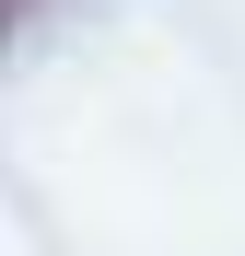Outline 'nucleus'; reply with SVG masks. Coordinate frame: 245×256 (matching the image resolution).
Instances as JSON below:
<instances>
[{
	"label": "nucleus",
	"mask_w": 245,
	"mask_h": 256,
	"mask_svg": "<svg viewBox=\"0 0 245 256\" xmlns=\"http://www.w3.org/2000/svg\"><path fill=\"white\" fill-rule=\"evenodd\" d=\"M24 12H35V0H0V47H12V24H24Z\"/></svg>",
	"instance_id": "nucleus-1"
}]
</instances>
